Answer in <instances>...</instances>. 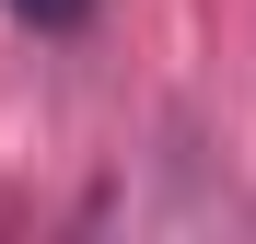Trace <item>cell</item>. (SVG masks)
I'll return each mask as SVG.
<instances>
[{
  "label": "cell",
  "instance_id": "cell-1",
  "mask_svg": "<svg viewBox=\"0 0 256 244\" xmlns=\"http://www.w3.org/2000/svg\"><path fill=\"white\" fill-rule=\"evenodd\" d=\"M12 12H24V23H82L94 0H12Z\"/></svg>",
  "mask_w": 256,
  "mask_h": 244
}]
</instances>
